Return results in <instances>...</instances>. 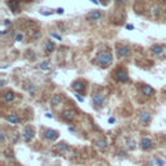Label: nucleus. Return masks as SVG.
<instances>
[{"label":"nucleus","instance_id":"obj_17","mask_svg":"<svg viewBox=\"0 0 166 166\" xmlns=\"http://www.w3.org/2000/svg\"><path fill=\"white\" fill-rule=\"evenodd\" d=\"M61 104H62V96L60 95V93H55V95L51 97V105L55 107V108H57Z\"/></svg>","mask_w":166,"mask_h":166},{"label":"nucleus","instance_id":"obj_29","mask_svg":"<svg viewBox=\"0 0 166 166\" xmlns=\"http://www.w3.org/2000/svg\"><path fill=\"white\" fill-rule=\"evenodd\" d=\"M22 40H23V35L21 34V33L16 34V37H14V42H22Z\"/></svg>","mask_w":166,"mask_h":166},{"label":"nucleus","instance_id":"obj_19","mask_svg":"<svg viewBox=\"0 0 166 166\" xmlns=\"http://www.w3.org/2000/svg\"><path fill=\"white\" fill-rule=\"evenodd\" d=\"M136 141L132 140V139H127L126 143H125V148L127 149V151H134V149H136Z\"/></svg>","mask_w":166,"mask_h":166},{"label":"nucleus","instance_id":"obj_40","mask_svg":"<svg viewBox=\"0 0 166 166\" xmlns=\"http://www.w3.org/2000/svg\"><path fill=\"white\" fill-rule=\"evenodd\" d=\"M90 1H92V3L96 4V5H97V4H100V1H97V0H90Z\"/></svg>","mask_w":166,"mask_h":166},{"label":"nucleus","instance_id":"obj_22","mask_svg":"<svg viewBox=\"0 0 166 166\" xmlns=\"http://www.w3.org/2000/svg\"><path fill=\"white\" fill-rule=\"evenodd\" d=\"M26 90H27V92L30 93V95H35V92H37V87H35L33 83H29V85L26 86Z\"/></svg>","mask_w":166,"mask_h":166},{"label":"nucleus","instance_id":"obj_32","mask_svg":"<svg viewBox=\"0 0 166 166\" xmlns=\"http://www.w3.org/2000/svg\"><path fill=\"white\" fill-rule=\"evenodd\" d=\"M115 4L117 5H125L126 4V0H115Z\"/></svg>","mask_w":166,"mask_h":166},{"label":"nucleus","instance_id":"obj_39","mask_svg":"<svg viewBox=\"0 0 166 166\" xmlns=\"http://www.w3.org/2000/svg\"><path fill=\"white\" fill-rule=\"evenodd\" d=\"M69 131H71V132H75V127H69Z\"/></svg>","mask_w":166,"mask_h":166},{"label":"nucleus","instance_id":"obj_20","mask_svg":"<svg viewBox=\"0 0 166 166\" xmlns=\"http://www.w3.org/2000/svg\"><path fill=\"white\" fill-rule=\"evenodd\" d=\"M101 17H103V14H101V12H99V11H93L88 14V20H91V21H99Z\"/></svg>","mask_w":166,"mask_h":166},{"label":"nucleus","instance_id":"obj_36","mask_svg":"<svg viewBox=\"0 0 166 166\" xmlns=\"http://www.w3.org/2000/svg\"><path fill=\"white\" fill-rule=\"evenodd\" d=\"M8 33H9L8 30H3V31H1V37H5V35L8 34Z\"/></svg>","mask_w":166,"mask_h":166},{"label":"nucleus","instance_id":"obj_11","mask_svg":"<svg viewBox=\"0 0 166 166\" xmlns=\"http://www.w3.org/2000/svg\"><path fill=\"white\" fill-rule=\"evenodd\" d=\"M69 149H70V147H69L68 143H59V144L55 145V152L59 153V155H65V153H68Z\"/></svg>","mask_w":166,"mask_h":166},{"label":"nucleus","instance_id":"obj_16","mask_svg":"<svg viewBox=\"0 0 166 166\" xmlns=\"http://www.w3.org/2000/svg\"><path fill=\"white\" fill-rule=\"evenodd\" d=\"M14 99H16V93H14L13 91H7V92H4L3 100H4L5 104H11V103H13Z\"/></svg>","mask_w":166,"mask_h":166},{"label":"nucleus","instance_id":"obj_28","mask_svg":"<svg viewBox=\"0 0 166 166\" xmlns=\"http://www.w3.org/2000/svg\"><path fill=\"white\" fill-rule=\"evenodd\" d=\"M127 156V153L125 152L123 149H119L118 152H117V157H119V158H125Z\"/></svg>","mask_w":166,"mask_h":166},{"label":"nucleus","instance_id":"obj_25","mask_svg":"<svg viewBox=\"0 0 166 166\" xmlns=\"http://www.w3.org/2000/svg\"><path fill=\"white\" fill-rule=\"evenodd\" d=\"M153 162H155L156 166H165V161L161 160L160 157H155L153 158Z\"/></svg>","mask_w":166,"mask_h":166},{"label":"nucleus","instance_id":"obj_34","mask_svg":"<svg viewBox=\"0 0 166 166\" xmlns=\"http://www.w3.org/2000/svg\"><path fill=\"white\" fill-rule=\"evenodd\" d=\"M56 13L57 14H62V13H64V8H57L56 9Z\"/></svg>","mask_w":166,"mask_h":166},{"label":"nucleus","instance_id":"obj_37","mask_svg":"<svg viewBox=\"0 0 166 166\" xmlns=\"http://www.w3.org/2000/svg\"><path fill=\"white\" fill-rule=\"evenodd\" d=\"M45 117H47V118H53V114H51V113H45Z\"/></svg>","mask_w":166,"mask_h":166},{"label":"nucleus","instance_id":"obj_4","mask_svg":"<svg viewBox=\"0 0 166 166\" xmlns=\"http://www.w3.org/2000/svg\"><path fill=\"white\" fill-rule=\"evenodd\" d=\"M34 135H35V131L33 127L27 126L23 129L22 134H21V138H22V140L25 141V143H30L33 139H34Z\"/></svg>","mask_w":166,"mask_h":166},{"label":"nucleus","instance_id":"obj_21","mask_svg":"<svg viewBox=\"0 0 166 166\" xmlns=\"http://www.w3.org/2000/svg\"><path fill=\"white\" fill-rule=\"evenodd\" d=\"M8 7L11 8V11L17 12L18 7H20V3H18V0H9V1H8Z\"/></svg>","mask_w":166,"mask_h":166},{"label":"nucleus","instance_id":"obj_14","mask_svg":"<svg viewBox=\"0 0 166 166\" xmlns=\"http://www.w3.org/2000/svg\"><path fill=\"white\" fill-rule=\"evenodd\" d=\"M95 145H96V148H97L99 151L104 152V151H107V149H108V140L105 138H100V139H97V140L95 141Z\"/></svg>","mask_w":166,"mask_h":166},{"label":"nucleus","instance_id":"obj_5","mask_svg":"<svg viewBox=\"0 0 166 166\" xmlns=\"http://www.w3.org/2000/svg\"><path fill=\"white\" fill-rule=\"evenodd\" d=\"M59 136H60V134H59V131H56V130L45 129L44 131H43V138L48 141H56L57 139H59Z\"/></svg>","mask_w":166,"mask_h":166},{"label":"nucleus","instance_id":"obj_30","mask_svg":"<svg viewBox=\"0 0 166 166\" xmlns=\"http://www.w3.org/2000/svg\"><path fill=\"white\" fill-rule=\"evenodd\" d=\"M74 96H75V99H77V100H78V101H81V103H83V101H85V97H83V96H81L78 92H77V93H74Z\"/></svg>","mask_w":166,"mask_h":166},{"label":"nucleus","instance_id":"obj_38","mask_svg":"<svg viewBox=\"0 0 166 166\" xmlns=\"http://www.w3.org/2000/svg\"><path fill=\"white\" fill-rule=\"evenodd\" d=\"M126 29H127V30H132L134 26H132V25H126Z\"/></svg>","mask_w":166,"mask_h":166},{"label":"nucleus","instance_id":"obj_23","mask_svg":"<svg viewBox=\"0 0 166 166\" xmlns=\"http://www.w3.org/2000/svg\"><path fill=\"white\" fill-rule=\"evenodd\" d=\"M38 69H40V70H48V69H49V62L48 61L40 62V64L38 65Z\"/></svg>","mask_w":166,"mask_h":166},{"label":"nucleus","instance_id":"obj_24","mask_svg":"<svg viewBox=\"0 0 166 166\" xmlns=\"http://www.w3.org/2000/svg\"><path fill=\"white\" fill-rule=\"evenodd\" d=\"M161 14V8L158 5H156V7H152V16L153 17H158Z\"/></svg>","mask_w":166,"mask_h":166},{"label":"nucleus","instance_id":"obj_33","mask_svg":"<svg viewBox=\"0 0 166 166\" xmlns=\"http://www.w3.org/2000/svg\"><path fill=\"white\" fill-rule=\"evenodd\" d=\"M3 25H4V26H7V27H8V26H11V25H12V22H11V20H4V22H3Z\"/></svg>","mask_w":166,"mask_h":166},{"label":"nucleus","instance_id":"obj_27","mask_svg":"<svg viewBox=\"0 0 166 166\" xmlns=\"http://www.w3.org/2000/svg\"><path fill=\"white\" fill-rule=\"evenodd\" d=\"M9 139H11V140L13 141V143H17V141H18V139H20V135H17L16 132H13L12 135H9Z\"/></svg>","mask_w":166,"mask_h":166},{"label":"nucleus","instance_id":"obj_26","mask_svg":"<svg viewBox=\"0 0 166 166\" xmlns=\"http://www.w3.org/2000/svg\"><path fill=\"white\" fill-rule=\"evenodd\" d=\"M5 141H7V134H5V131H0V143L1 144H5Z\"/></svg>","mask_w":166,"mask_h":166},{"label":"nucleus","instance_id":"obj_35","mask_svg":"<svg viewBox=\"0 0 166 166\" xmlns=\"http://www.w3.org/2000/svg\"><path fill=\"white\" fill-rule=\"evenodd\" d=\"M108 122H109L110 125H112V123H115V118H114V117H110V118L108 119Z\"/></svg>","mask_w":166,"mask_h":166},{"label":"nucleus","instance_id":"obj_6","mask_svg":"<svg viewBox=\"0 0 166 166\" xmlns=\"http://www.w3.org/2000/svg\"><path fill=\"white\" fill-rule=\"evenodd\" d=\"M153 147H155V143L152 141V139H151V138H148V136L141 138V140H140V148L143 149V151L148 152V151L153 149Z\"/></svg>","mask_w":166,"mask_h":166},{"label":"nucleus","instance_id":"obj_12","mask_svg":"<svg viewBox=\"0 0 166 166\" xmlns=\"http://www.w3.org/2000/svg\"><path fill=\"white\" fill-rule=\"evenodd\" d=\"M151 52H152L153 56L160 57L165 53V48H163V45H161V44H153L152 47H151Z\"/></svg>","mask_w":166,"mask_h":166},{"label":"nucleus","instance_id":"obj_31","mask_svg":"<svg viewBox=\"0 0 166 166\" xmlns=\"http://www.w3.org/2000/svg\"><path fill=\"white\" fill-rule=\"evenodd\" d=\"M49 35H51V38H55V39H57V40H61V39H62V38L60 37V35L55 34V33H51V34H49Z\"/></svg>","mask_w":166,"mask_h":166},{"label":"nucleus","instance_id":"obj_41","mask_svg":"<svg viewBox=\"0 0 166 166\" xmlns=\"http://www.w3.org/2000/svg\"><path fill=\"white\" fill-rule=\"evenodd\" d=\"M100 3H101V4H107L108 0H100Z\"/></svg>","mask_w":166,"mask_h":166},{"label":"nucleus","instance_id":"obj_9","mask_svg":"<svg viewBox=\"0 0 166 166\" xmlns=\"http://www.w3.org/2000/svg\"><path fill=\"white\" fill-rule=\"evenodd\" d=\"M117 56H118V59H127L130 56L129 47H126L123 44L117 45Z\"/></svg>","mask_w":166,"mask_h":166},{"label":"nucleus","instance_id":"obj_13","mask_svg":"<svg viewBox=\"0 0 166 166\" xmlns=\"http://www.w3.org/2000/svg\"><path fill=\"white\" fill-rule=\"evenodd\" d=\"M4 119L11 125H17L18 122H20V117H18L17 113H9V114H7L5 117H4Z\"/></svg>","mask_w":166,"mask_h":166},{"label":"nucleus","instance_id":"obj_3","mask_svg":"<svg viewBox=\"0 0 166 166\" xmlns=\"http://www.w3.org/2000/svg\"><path fill=\"white\" fill-rule=\"evenodd\" d=\"M114 77H115V81L119 82V83H127V82H129V73H127V70L123 68L117 69Z\"/></svg>","mask_w":166,"mask_h":166},{"label":"nucleus","instance_id":"obj_1","mask_svg":"<svg viewBox=\"0 0 166 166\" xmlns=\"http://www.w3.org/2000/svg\"><path fill=\"white\" fill-rule=\"evenodd\" d=\"M95 62L100 66V68L107 69V68H109L110 65H112L113 56H112L110 52H100V53H97V56H96Z\"/></svg>","mask_w":166,"mask_h":166},{"label":"nucleus","instance_id":"obj_2","mask_svg":"<svg viewBox=\"0 0 166 166\" xmlns=\"http://www.w3.org/2000/svg\"><path fill=\"white\" fill-rule=\"evenodd\" d=\"M104 105H105V93H103V92L92 93V107H93V109L100 110Z\"/></svg>","mask_w":166,"mask_h":166},{"label":"nucleus","instance_id":"obj_7","mask_svg":"<svg viewBox=\"0 0 166 166\" xmlns=\"http://www.w3.org/2000/svg\"><path fill=\"white\" fill-rule=\"evenodd\" d=\"M139 122H140L143 126H148V125L152 122V114L149 112H145V110L140 112V114H139Z\"/></svg>","mask_w":166,"mask_h":166},{"label":"nucleus","instance_id":"obj_8","mask_svg":"<svg viewBox=\"0 0 166 166\" xmlns=\"http://www.w3.org/2000/svg\"><path fill=\"white\" fill-rule=\"evenodd\" d=\"M70 87H71V90H74L75 92L83 93V92H85V90H86V82L78 79V81H74L73 83H71Z\"/></svg>","mask_w":166,"mask_h":166},{"label":"nucleus","instance_id":"obj_10","mask_svg":"<svg viewBox=\"0 0 166 166\" xmlns=\"http://www.w3.org/2000/svg\"><path fill=\"white\" fill-rule=\"evenodd\" d=\"M61 118H62V121H65V122H73L74 118H75V113L71 109H65V110H62V113H61Z\"/></svg>","mask_w":166,"mask_h":166},{"label":"nucleus","instance_id":"obj_15","mask_svg":"<svg viewBox=\"0 0 166 166\" xmlns=\"http://www.w3.org/2000/svg\"><path fill=\"white\" fill-rule=\"evenodd\" d=\"M140 91L144 96H147V97H151V96L155 95V88L151 87L149 85H143L140 87Z\"/></svg>","mask_w":166,"mask_h":166},{"label":"nucleus","instance_id":"obj_18","mask_svg":"<svg viewBox=\"0 0 166 166\" xmlns=\"http://www.w3.org/2000/svg\"><path fill=\"white\" fill-rule=\"evenodd\" d=\"M55 48H56V44H55V42H52V40H45L44 43V52L47 55L52 53V52L55 51Z\"/></svg>","mask_w":166,"mask_h":166}]
</instances>
